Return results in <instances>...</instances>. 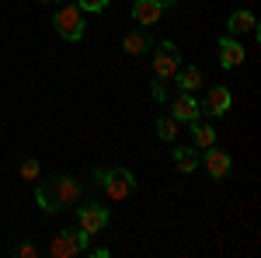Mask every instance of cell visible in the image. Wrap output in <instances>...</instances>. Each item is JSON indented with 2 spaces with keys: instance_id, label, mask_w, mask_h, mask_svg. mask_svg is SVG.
<instances>
[{
  "instance_id": "cell-1",
  "label": "cell",
  "mask_w": 261,
  "mask_h": 258,
  "mask_svg": "<svg viewBox=\"0 0 261 258\" xmlns=\"http://www.w3.org/2000/svg\"><path fill=\"white\" fill-rule=\"evenodd\" d=\"M35 199H39V206L45 213H60V209L73 206L81 199V185L70 178V175H53L45 185L35 189Z\"/></svg>"
},
{
  "instance_id": "cell-2",
  "label": "cell",
  "mask_w": 261,
  "mask_h": 258,
  "mask_svg": "<svg viewBox=\"0 0 261 258\" xmlns=\"http://www.w3.org/2000/svg\"><path fill=\"white\" fill-rule=\"evenodd\" d=\"M94 181H98L101 189H105V196L112 199V202H122V199H129L136 192V178H133V171L129 168H98L94 171Z\"/></svg>"
},
{
  "instance_id": "cell-3",
  "label": "cell",
  "mask_w": 261,
  "mask_h": 258,
  "mask_svg": "<svg viewBox=\"0 0 261 258\" xmlns=\"http://www.w3.org/2000/svg\"><path fill=\"white\" fill-rule=\"evenodd\" d=\"M53 28L60 32V39L66 42H81L84 39V11L77 4H63L60 11H56V18H53Z\"/></svg>"
},
{
  "instance_id": "cell-4",
  "label": "cell",
  "mask_w": 261,
  "mask_h": 258,
  "mask_svg": "<svg viewBox=\"0 0 261 258\" xmlns=\"http://www.w3.org/2000/svg\"><path fill=\"white\" fill-rule=\"evenodd\" d=\"M87 241H91V234L87 230H73V227H66V230H60L56 238H53V244H49V255L53 258H73L81 255V251H87Z\"/></svg>"
},
{
  "instance_id": "cell-5",
  "label": "cell",
  "mask_w": 261,
  "mask_h": 258,
  "mask_svg": "<svg viewBox=\"0 0 261 258\" xmlns=\"http://www.w3.org/2000/svg\"><path fill=\"white\" fill-rule=\"evenodd\" d=\"M178 70H181L178 45H174V42H157V49H153V74L161 80H171Z\"/></svg>"
},
{
  "instance_id": "cell-6",
  "label": "cell",
  "mask_w": 261,
  "mask_h": 258,
  "mask_svg": "<svg viewBox=\"0 0 261 258\" xmlns=\"http://www.w3.org/2000/svg\"><path fill=\"white\" fill-rule=\"evenodd\" d=\"M77 227L87 230V234H101L108 227V209L101 202H87V206H77Z\"/></svg>"
},
{
  "instance_id": "cell-7",
  "label": "cell",
  "mask_w": 261,
  "mask_h": 258,
  "mask_svg": "<svg viewBox=\"0 0 261 258\" xmlns=\"http://www.w3.org/2000/svg\"><path fill=\"white\" fill-rule=\"evenodd\" d=\"M202 164H205L209 178H226V175H230V168H233L230 154H226V150H220L216 143H213V147H205V157H202Z\"/></svg>"
},
{
  "instance_id": "cell-8",
  "label": "cell",
  "mask_w": 261,
  "mask_h": 258,
  "mask_svg": "<svg viewBox=\"0 0 261 258\" xmlns=\"http://www.w3.org/2000/svg\"><path fill=\"white\" fill-rule=\"evenodd\" d=\"M230 105H233V95H230V87L216 84V87L205 95V101H202L199 108L205 112V115H226V112H230Z\"/></svg>"
},
{
  "instance_id": "cell-9",
  "label": "cell",
  "mask_w": 261,
  "mask_h": 258,
  "mask_svg": "<svg viewBox=\"0 0 261 258\" xmlns=\"http://www.w3.org/2000/svg\"><path fill=\"white\" fill-rule=\"evenodd\" d=\"M171 119H174V122H195V119H202V108H199V101H195V95L181 91L178 98H174V105H171Z\"/></svg>"
},
{
  "instance_id": "cell-10",
  "label": "cell",
  "mask_w": 261,
  "mask_h": 258,
  "mask_svg": "<svg viewBox=\"0 0 261 258\" xmlns=\"http://www.w3.org/2000/svg\"><path fill=\"white\" fill-rule=\"evenodd\" d=\"M226 32L237 39V35H258V18L251 11H233L226 21Z\"/></svg>"
},
{
  "instance_id": "cell-11",
  "label": "cell",
  "mask_w": 261,
  "mask_h": 258,
  "mask_svg": "<svg viewBox=\"0 0 261 258\" xmlns=\"http://www.w3.org/2000/svg\"><path fill=\"white\" fill-rule=\"evenodd\" d=\"M244 56H247V53H244V45L233 39V35H230V39H220V63L226 70H237L244 63Z\"/></svg>"
},
{
  "instance_id": "cell-12",
  "label": "cell",
  "mask_w": 261,
  "mask_h": 258,
  "mask_svg": "<svg viewBox=\"0 0 261 258\" xmlns=\"http://www.w3.org/2000/svg\"><path fill=\"white\" fill-rule=\"evenodd\" d=\"M164 14V0H136L133 4V18L140 25H157Z\"/></svg>"
},
{
  "instance_id": "cell-13",
  "label": "cell",
  "mask_w": 261,
  "mask_h": 258,
  "mask_svg": "<svg viewBox=\"0 0 261 258\" xmlns=\"http://www.w3.org/2000/svg\"><path fill=\"white\" fill-rule=\"evenodd\" d=\"M171 80H178L181 91H188V95H195V91H202V84H205V77H202V70H195V66H185V70H178Z\"/></svg>"
},
{
  "instance_id": "cell-14",
  "label": "cell",
  "mask_w": 261,
  "mask_h": 258,
  "mask_svg": "<svg viewBox=\"0 0 261 258\" xmlns=\"http://www.w3.org/2000/svg\"><path fill=\"white\" fill-rule=\"evenodd\" d=\"M171 157H174V168H178V171H185V175H192V171L199 168V154H195V150L174 147V150H171Z\"/></svg>"
},
{
  "instance_id": "cell-15",
  "label": "cell",
  "mask_w": 261,
  "mask_h": 258,
  "mask_svg": "<svg viewBox=\"0 0 261 258\" xmlns=\"http://www.w3.org/2000/svg\"><path fill=\"white\" fill-rule=\"evenodd\" d=\"M192 139H195V147H199V150H205V147H213V143H216V129H213V126H209V122H192Z\"/></svg>"
},
{
  "instance_id": "cell-16",
  "label": "cell",
  "mask_w": 261,
  "mask_h": 258,
  "mask_svg": "<svg viewBox=\"0 0 261 258\" xmlns=\"http://www.w3.org/2000/svg\"><path fill=\"white\" fill-rule=\"evenodd\" d=\"M122 49H125L129 56H143V53L150 49V35H143V32H129V35L122 39Z\"/></svg>"
},
{
  "instance_id": "cell-17",
  "label": "cell",
  "mask_w": 261,
  "mask_h": 258,
  "mask_svg": "<svg viewBox=\"0 0 261 258\" xmlns=\"http://www.w3.org/2000/svg\"><path fill=\"white\" fill-rule=\"evenodd\" d=\"M157 136H161L164 143H174V139H178V122L171 119V115L157 119Z\"/></svg>"
},
{
  "instance_id": "cell-18",
  "label": "cell",
  "mask_w": 261,
  "mask_h": 258,
  "mask_svg": "<svg viewBox=\"0 0 261 258\" xmlns=\"http://www.w3.org/2000/svg\"><path fill=\"white\" fill-rule=\"evenodd\" d=\"M39 175H42V164L35 157H28L24 164H21V178L24 181H39Z\"/></svg>"
},
{
  "instance_id": "cell-19",
  "label": "cell",
  "mask_w": 261,
  "mask_h": 258,
  "mask_svg": "<svg viewBox=\"0 0 261 258\" xmlns=\"http://www.w3.org/2000/svg\"><path fill=\"white\" fill-rule=\"evenodd\" d=\"M77 7H81L84 14H87V11H94V14H101V11L108 7V0H77Z\"/></svg>"
},
{
  "instance_id": "cell-20",
  "label": "cell",
  "mask_w": 261,
  "mask_h": 258,
  "mask_svg": "<svg viewBox=\"0 0 261 258\" xmlns=\"http://www.w3.org/2000/svg\"><path fill=\"white\" fill-rule=\"evenodd\" d=\"M150 95H153L157 101H167V87H164L161 77H153V84H150Z\"/></svg>"
},
{
  "instance_id": "cell-21",
  "label": "cell",
  "mask_w": 261,
  "mask_h": 258,
  "mask_svg": "<svg viewBox=\"0 0 261 258\" xmlns=\"http://www.w3.org/2000/svg\"><path fill=\"white\" fill-rule=\"evenodd\" d=\"M14 255H18V258H39V248H35V244H18Z\"/></svg>"
},
{
  "instance_id": "cell-22",
  "label": "cell",
  "mask_w": 261,
  "mask_h": 258,
  "mask_svg": "<svg viewBox=\"0 0 261 258\" xmlns=\"http://www.w3.org/2000/svg\"><path fill=\"white\" fill-rule=\"evenodd\" d=\"M87 255H91V258H108V248H91Z\"/></svg>"
},
{
  "instance_id": "cell-23",
  "label": "cell",
  "mask_w": 261,
  "mask_h": 258,
  "mask_svg": "<svg viewBox=\"0 0 261 258\" xmlns=\"http://www.w3.org/2000/svg\"><path fill=\"white\" fill-rule=\"evenodd\" d=\"M42 4H56V0H42Z\"/></svg>"
}]
</instances>
